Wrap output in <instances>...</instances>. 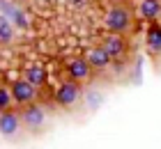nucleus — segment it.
I'll return each mask as SVG.
<instances>
[{"instance_id":"1","label":"nucleus","mask_w":161,"mask_h":149,"mask_svg":"<svg viewBox=\"0 0 161 149\" xmlns=\"http://www.w3.org/2000/svg\"><path fill=\"white\" fill-rule=\"evenodd\" d=\"M131 23H134V16H131V9L127 5L122 3H115L108 7L106 12V28L111 30V32H127V30L131 28Z\"/></svg>"},{"instance_id":"3","label":"nucleus","mask_w":161,"mask_h":149,"mask_svg":"<svg viewBox=\"0 0 161 149\" xmlns=\"http://www.w3.org/2000/svg\"><path fill=\"white\" fill-rule=\"evenodd\" d=\"M9 92H12L14 103H19V106H28V103H32L37 99V87L32 83H28V80H16V83H12Z\"/></svg>"},{"instance_id":"12","label":"nucleus","mask_w":161,"mask_h":149,"mask_svg":"<svg viewBox=\"0 0 161 149\" xmlns=\"http://www.w3.org/2000/svg\"><path fill=\"white\" fill-rule=\"evenodd\" d=\"M141 14L145 19H157L161 14V5L157 3V0H143L141 3Z\"/></svg>"},{"instance_id":"2","label":"nucleus","mask_w":161,"mask_h":149,"mask_svg":"<svg viewBox=\"0 0 161 149\" xmlns=\"http://www.w3.org/2000/svg\"><path fill=\"white\" fill-rule=\"evenodd\" d=\"M46 124V113L44 108L37 106V103H28V106L21 108V126L28 131V133H39Z\"/></svg>"},{"instance_id":"8","label":"nucleus","mask_w":161,"mask_h":149,"mask_svg":"<svg viewBox=\"0 0 161 149\" xmlns=\"http://www.w3.org/2000/svg\"><path fill=\"white\" fill-rule=\"evenodd\" d=\"M87 62H90V67L92 69H97V71H101V69H106L108 64H111V55L104 51V46H97V48H90L87 51Z\"/></svg>"},{"instance_id":"6","label":"nucleus","mask_w":161,"mask_h":149,"mask_svg":"<svg viewBox=\"0 0 161 149\" xmlns=\"http://www.w3.org/2000/svg\"><path fill=\"white\" fill-rule=\"evenodd\" d=\"M101 46H104V51L111 55V60H120V57L127 55V41H124V37L120 32H111L104 39Z\"/></svg>"},{"instance_id":"5","label":"nucleus","mask_w":161,"mask_h":149,"mask_svg":"<svg viewBox=\"0 0 161 149\" xmlns=\"http://www.w3.org/2000/svg\"><path fill=\"white\" fill-rule=\"evenodd\" d=\"M21 129V113L16 110L7 108L0 113V133H3L5 138H14Z\"/></svg>"},{"instance_id":"7","label":"nucleus","mask_w":161,"mask_h":149,"mask_svg":"<svg viewBox=\"0 0 161 149\" xmlns=\"http://www.w3.org/2000/svg\"><path fill=\"white\" fill-rule=\"evenodd\" d=\"M0 14H3L7 21H12L16 28H25V25H28L23 12H21L14 3H9V0H0Z\"/></svg>"},{"instance_id":"14","label":"nucleus","mask_w":161,"mask_h":149,"mask_svg":"<svg viewBox=\"0 0 161 149\" xmlns=\"http://www.w3.org/2000/svg\"><path fill=\"white\" fill-rule=\"evenodd\" d=\"M14 103V99H12V92H7L5 87H0V113L3 110H7Z\"/></svg>"},{"instance_id":"10","label":"nucleus","mask_w":161,"mask_h":149,"mask_svg":"<svg viewBox=\"0 0 161 149\" xmlns=\"http://www.w3.org/2000/svg\"><path fill=\"white\" fill-rule=\"evenodd\" d=\"M25 80H28V83H32L35 87H39V85L46 83V71H44L42 67H37V64L28 67V69H25Z\"/></svg>"},{"instance_id":"11","label":"nucleus","mask_w":161,"mask_h":149,"mask_svg":"<svg viewBox=\"0 0 161 149\" xmlns=\"http://www.w3.org/2000/svg\"><path fill=\"white\" fill-rule=\"evenodd\" d=\"M14 25L12 21H7L5 16H0V44H9L14 41V37H16V32H14Z\"/></svg>"},{"instance_id":"4","label":"nucleus","mask_w":161,"mask_h":149,"mask_svg":"<svg viewBox=\"0 0 161 149\" xmlns=\"http://www.w3.org/2000/svg\"><path fill=\"white\" fill-rule=\"evenodd\" d=\"M78 99H80V83L78 80H67V83H62L55 92V101L64 108L74 106Z\"/></svg>"},{"instance_id":"9","label":"nucleus","mask_w":161,"mask_h":149,"mask_svg":"<svg viewBox=\"0 0 161 149\" xmlns=\"http://www.w3.org/2000/svg\"><path fill=\"white\" fill-rule=\"evenodd\" d=\"M90 73H92V67L85 57H76V60L69 62V76L74 80H87Z\"/></svg>"},{"instance_id":"13","label":"nucleus","mask_w":161,"mask_h":149,"mask_svg":"<svg viewBox=\"0 0 161 149\" xmlns=\"http://www.w3.org/2000/svg\"><path fill=\"white\" fill-rule=\"evenodd\" d=\"M147 46H150L152 53H159V51H161V28H154V25L150 28V32H147Z\"/></svg>"}]
</instances>
